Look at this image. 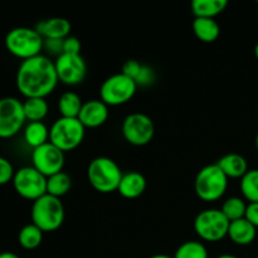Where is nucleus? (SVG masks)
<instances>
[{
	"mask_svg": "<svg viewBox=\"0 0 258 258\" xmlns=\"http://www.w3.org/2000/svg\"><path fill=\"white\" fill-rule=\"evenodd\" d=\"M122 136L130 145L145 146L155 135V125L150 116L143 112L130 113L122 122Z\"/></svg>",
	"mask_w": 258,
	"mask_h": 258,
	"instance_id": "obj_10",
	"label": "nucleus"
},
{
	"mask_svg": "<svg viewBox=\"0 0 258 258\" xmlns=\"http://www.w3.org/2000/svg\"><path fill=\"white\" fill-rule=\"evenodd\" d=\"M108 116H110V111L105 102L101 100H90L87 102H83L78 120L86 128H96L106 123Z\"/></svg>",
	"mask_w": 258,
	"mask_h": 258,
	"instance_id": "obj_14",
	"label": "nucleus"
},
{
	"mask_svg": "<svg viewBox=\"0 0 258 258\" xmlns=\"http://www.w3.org/2000/svg\"><path fill=\"white\" fill-rule=\"evenodd\" d=\"M174 258H208V251L202 242L186 241L178 247Z\"/></svg>",
	"mask_w": 258,
	"mask_h": 258,
	"instance_id": "obj_28",
	"label": "nucleus"
},
{
	"mask_svg": "<svg viewBox=\"0 0 258 258\" xmlns=\"http://www.w3.org/2000/svg\"><path fill=\"white\" fill-rule=\"evenodd\" d=\"M138 85L122 72L110 76L100 87V100L110 106H121L133 100Z\"/></svg>",
	"mask_w": 258,
	"mask_h": 258,
	"instance_id": "obj_7",
	"label": "nucleus"
},
{
	"mask_svg": "<svg viewBox=\"0 0 258 258\" xmlns=\"http://www.w3.org/2000/svg\"><path fill=\"white\" fill-rule=\"evenodd\" d=\"M63 40L64 39H44L43 49H45L50 54L59 57L60 54H63Z\"/></svg>",
	"mask_w": 258,
	"mask_h": 258,
	"instance_id": "obj_33",
	"label": "nucleus"
},
{
	"mask_svg": "<svg viewBox=\"0 0 258 258\" xmlns=\"http://www.w3.org/2000/svg\"><path fill=\"white\" fill-rule=\"evenodd\" d=\"M228 178L216 164H209L198 171L194 180V190L204 202H217L226 194Z\"/></svg>",
	"mask_w": 258,
	"mask_h": 258,
	"instance_id": "obj_5",
	"label": "nucleus"
},
{
	"mask_svg": "<svg viewBox=\"0 0 258 258\" xmlns=\"http://www.w3.org/2000/svg\"><path fill=\"white\" fill-rule=\"evenodd\" d=\"M44 232L38 228L35 224L30 223L23 227L18 234V242L24 249H35L40 246Z\"/></svg>",
	"mask_w": 258,
	"mask_h": 258,
	"instance_id": "obj_25",
	"label": "nucleus"
},
{
	"mask_svg": "<svg viewBox=\"0 0 258 258\" xmlns=\"http://www.w3.org/2000/svg\"><path fill=\"white\" fill-rule=\"evenodd\" d=\"M86 127L78 118L59 117L49 127V143L63 153L72 151L82 144Z\"/></svg>",
	"mask_w": 258,
	"mask_h": 258,
	"instance_id": "obj_6",
	"label": "nucleus"
},
{
	"mask_svg": "<svg viewBox=\"0 0 258 258\" xmlns=\"http://www.w3.org/2000/svg\"><path fill=\"white\" fill-rule=\"evenodd\" d=\"M23 102L15 97L0 98V139H10L24 126Z\"/></svg>",
	"mask_w": 258,
	"mask_h": 258,
	"instance_id": "obj_11",
	"label": "nucleus"
},
{
	"mask_svg": "<svg viewBox=\"0 0 258 258\" xmlns=\"http://www.w3.org/2000/svg\"><path fill=\"white\" fill-rule=\"evenodd\" d=\"M23 110L27 121L29 122H42L48 115L49 106L45 98H25L23 102Z\"/></svg>",
	"mask_w": 258,
	"mask_h": 258,
	"instance_id": "obj_23",
	"label": "nucleus"
},
{
	"mask_svg": "<svg viewBox=\"0 0 258 258\" xmlns=\"http://www.w3.org/2000/svg\"><path fill=\"white\" fill-rule=\"evenodd\" d=\"M58 81L63 85L77 86L85 81L87 64L81 54H60L54 60Z\"/></svg>",
	"mask_w": 258,
	"mask_h": 258,
	"instance_id": "obj_12",
	"label": "nucleus"
},
{
	"mask_svg": "<svg viewBox=\"0 0 258 258\" xmlns=\"http://www.w3.org/2000/svg\"><path fill=\"white\" fill-rule=\"evenodd\" d=\"M254 55H256L257 60H258V43L256 45H254Z\"/></svg>",
	"mask_w": 258,
	"mask_h": 258,
	"instance_id": "obj_38",
	"label": "nucleus"
},
{
	"mask_svg": "<svg viewBox=\"0 0 258 258\" xmlns=\"http://www.w3.org/2000/svg\"><path fill=\"white\" fill-rule=\"evenodd\" d=\"M4 43L10 54L27 60L42 54L44 39L35 28L17 27L8 32Z\"/></svg>",
	"mask_w": 258,
	"mask_h": 258,
	"instance_id": "obj_3",
	"label": "nucleus"
},
{
	"mask_svg": "<svg viewBox=\"0 0 258 258\" xmlns=\"http://www.w3.org/2000/svg\"><path fill=\"white\" fill-rule=\"evenodd\" d=\"M244 218L253 224L256 228H258V203H248L246 209V216Z\"/></svg>",
	"mask_w": 258,
	"mask_h": 258,
	"instance_id": "obj_34",
	"label": "nucleus"
},
{
	"mask_svg": "<svg viewBox=\"0 0 258 258\" xmlns=\"http://www.w3.org/2000/svg\"><path fill=\"white\" fill-rule=\"evenodd\" d=\"M15 170L12 163L8 159L0 156V185H5L9 181H13Z\"/></svg>",
	"mask_w": 258,
	"mask_h": 258,
	"instance_id": "obj_30",
	"label": "nucleus"
},
{
	"mask_svg": "<svg viewBox=\"0 0 258 258\" xmlns=\"http://www.w3.org/2000/svg\"><path fill=\"white\" fill-rule=\"evenodd\" d=\"M257 228L249 223L246 218L231 222L228 229V237L237 246H248L256 239Z\"/></svg>",
	"mask_w": 258,
	"mask_h": 258,
	"instance_id": "obj_18",
	"label": "nucleus"
},
{
	"mask_svg": "<svg viewBox=\"0 0 258 258\" xmlns=\"http://www.w3.org/2000/svg\"><path fill=\"white\" fill-rule=\"evenodd\" d=\"M82 106V98L80 97L78 93L72 92V91L63 93L58 101V110H59L60 117L78 118Z\"/></svg>",
	"mask_w": 258,
	"mask_h": 258,
	"instance_id": "obj_22",
	"label": "nucleus"
},
{
	"mask_svg": "<svg viewBox=\"0 0 258 258\" xmlns=\"http://www.w3.org/2000/svg\"><path fill=\"white\" fill-rule=\"evenodd\" d=\"M0 258H20L18 254L13 253V252H2L0 253Z\"/></svg>",
	"mask_w": 258,
	"mask_h": 258,
	"instance_id": "obj_35",
	"label": "nucleus"
},
{
	"mask_svg": "<svg viewBox=\"0 0 258 258\" xmlns=\"http://www.w3.org/2000/svg\"><path fill=\"white\" fill-rule=\"evenodd\" d=\"M123 173L116 161L107 156L95 158L87 168V179L96 191L110 194L117 191Z\"/></svg>",
	"mask_w": 258,
	"mask_h": 258,
	"instance_id": "obj_2",
	"label": "nucleus"
},
{
	"mask_svg": "<svg viewBox=\"0 0 258 258\" xmlns=\"http://www.w3.org/2000/svg\"><path fill=\"white\" fill-rule=\"evenodd\" d=\"M13 186L18 196L35 202L47 194V178L33 166H24L15 171Z\"/></svg>",
	"mask_w": 258,
	"mask_h": 258,
	"instance_id": "obj_9",
	"label": "nucleus"
},
{
	"mask_svg": "<svg viewBox=\"0 0 258 258\" xmlns=\"http://www.w3.org/2000/svg\"><path fill=\"white\" fill-rule=\"evenodd\" d=\"M32 163L33 168L37 169L45 178H49L59 171H63L64 153L52 143H47L39 148L33 149Z\"/></svg>",
	"mask_w": 258,
	"mask_h": 258,
	"instance_id": "obj_13",
	"label": "nucleus"
},
{
	"mask_svg": "<svg viewBox=\"0 0 258 258\" xmlns=\"http://www.w3.org/2000/svg\"><path fill=\"white\" fill-rule=\"evenodd\" d=\"M217 165L222 169V171L226 174L228 179H242L249 170L246 158L237 153H229L223 155L217 161Z\"/></svg>",
	"mask_w": 258,
	"mask_h": 258,
	"instance_id": "obj_17",
	"label": "nucleus"
},
{
	"mask_svg": "<svg viewBox=\"0 0 258 258\" xmlns=\"http://www.w3.org/2000/svg\"><path fill=\"white\" fill-rule=\"evenodd\" d=\"M141 66H143V63H140L139 60L128 59L122 64V70H121V72H122L123 75L127 76V77L135 80V77L138 76L139 71H140Z\"/></svg>",
	"mask_w": 258,
	"mask_h": 258,
	"instance_id": "obj_32",
	"label": "nucleus"
},
{
	"mask_svg": "<svg viewBox=\"0 0 258 258\" xmlns=\"http://www.w3.org/2000/svg\"><path fill=\"white\" fill-rule=\"evenodd\" d=\"M228 5L227 0H194L191 2V13L194 18H209L214 19L222 14Z\"/></svg>",
	"mask_w": 258,
	"mask_h": 258,
	"instance_id": "obj_20",
	"label": "nucleus"
},
{
	"mask_svg": "<svg viewBox=\"0 0 258 258\" xmlns=\"http://www.w3.org/2000/svg\"><path fill=\"white\" fill-rule=\"evenodd\" d=\"M150 258H174L173 256H169V254H164V253H159V254H154Z\"/></svg>",
	"mask_w": 258,
	"mask_h": 258,
	"instance_id": "obj_36",
	"label": "nucleus"
},
{
	"mask_svg": "<svg viewBox=\"0 0 258 258\" xmlns=\"http://www.w3.org/2000/svg\"><path fill=\"white\" fill-rule=\"evenodd\" d=\"M24 141L32 149L49 143V128L44 122H29L24 128Z\"/></svg>",
	"mask_w": 258,
	"mask_h": 258,
	"instance_id": "obj_21",
	"label": "nucleus"
},
{
	"mask_svg": "<svg viewBox=\"0 0 258 258\" xmlns=\"http://www.w3.org/2000/svg\"><path fill=\"white\" fill-rule=\"evenodd\" d=\"M17 88L25 98H45L55 90L58 76L49 57L39 54L22 60L17 71Z\"/></svg>",
	"mask_w": 258,
	"mask_h": 258,
	"instance_id": "obj_1",
	"label": "nucleus"
},
{
	"mask_svg": "<svg viewBox=\"0 0 258 258\" xmlns=\"http://www.w3.org/2000/svg\"><path fill=\"white\" fill-rule=\"evenodd\" d=\"M146 179L139 171H128L121 178L117 191L125 199H136L143 196L146 190Z\"/></svg>",
	"mask_w": 258,
	"mask_h": 258,
	"instance_id": "obj_16",
	"label": "nucleus"
},
{
	"mask_svg": "<svg viewBox=\"0 0 258 258\" xmlns=\"http://www.w3.org/2000/svg\"><path fill=\"white\" fill-rule=\"evenodd\" d=\"M81 48L82 45L77 37L70 35L63 40V53L66 54H81Z\"/></svg>",
	"mask_w": 258,
	"mask_h": 258,
	"instance_id": "obj_31",
	"label": "nucleus"
},
{
	"mask_svg": "<svg viewBox=\"0 0 258 258\" xmlns=\"http://www.w3.org/2000/svg\"><path fill=\"white\" fill-rule=\"evenodd\" d=\"M254 146H256V149H257V151H258V133H257V135H256V139H254Z\"/></svg>",
	"mask_w": 258,
	"mask_h": 258,
	"instance_id": "obj_39",
	"label": "nucleus"
},
{
	"mask_svg": "<svg viewBox=\"0 0 258 258\" xmlns=\"http://www.w3.org/2000/svg\"><path fill=\"white\" fill-rule=\"evenodd\" d=\"M257 14H258V13H257Z\"/></svg>",
	"mask_w": 258,
	"mask_h": 258,
	"instance_id": "obj_40",
	"label": "nucleus"
},
{
	"mask_svg": "<svg viewBox=\"0 0 258 258\" xmlns=\"http://www.w3.org/2000/svg\"><path fill=\"white\" fill-rule=\"evenodd\" d=\"M246 209L247 204L244 199L239 198V197H231L223 202L221 211L229 222H234L244 218Z\"/></svg>",
	"mask_w": 258,
	"mask_h": 258,
	"instance_id": "obj_26",
	"label": "nucleus"
},
{
	"mask_svg": "<svg viewBox=\"0 0 258 258\" xmlns=\"http://www.w3.org/2000/svg\"><path fill=\"white\" fill-rule=\"evenodd\" d=\"M229 224L221 209H206L194 219V231L203 241L218 242L228 237Z\"/></svg>",
	"mask_w": 258,
	"mask_h": 258,
	"instance_id": "obj_8",
	"label": "nucleus"
},
{
	"mask_svg": "<svg viewBox=\"0 0 258 258\" xmlns=\"http://www.w3.org/2000/svg\"><path fill=\"white\" fill-rule=\"evenodd\" d=\"M191 28L196 37L203 43L216 42L221 34V27L218 22L209 18H194Z\"/></svg>",
	"mask_w": 258,
	"mask_h": 258,
	"instance_id": "obj_19",
	"label": "nucleus"
},
{
	"mask_svg": "<svg viewBox=\"0 0 258 258\" xmlns=\"http://www.w3.org/2000/svg\"><path fill=\"white\" fill-rule=\"evenodd\" d=\"M217 258H239L237 256H233V254H222V256L217 257Z\"/></svg>",
	"mask_w": 258,
	"mask_h": 258,
	"instance_id": "obj_37",
	"label": "nucleus"
},
{
	"mask_svg": "<svg viewBox=\"0 0 258 258\" xmlns=\"http://www.w3.org/2000/svg\"><path fill=\"white\" fill-rule=\"evenodd\" d=\"M241 191L249 203H258V169H251L241 179Z\"/></svg>",
	"mask_w": 258,
	"mask_h": 258,
	"instance_id": "obj_27",
	"label": "nucleus"
},
{
	"mask_svg": "<svg viewBox=\"0 0 258 258\" xmlns=\"http://www.w3.org/2000/svg\"><path fill=\"white\" fill-rule=\"evenodd\" d=\"M71 188H72V179L64 171H59L47 178V194L49 196L60 199L71 190Z\"/></svg>",
	"mask_w": 258,
	"mask_h": 258,
	"instance_id": "obj_24",
	"label": "nucleus"
},
{
	"mask_svg": "<svg viewBox=\"0 0 258 258\" xmlns=\"http://www.w3.org/2000/svg\"><path fill=\"white\" fill-rule=\"evenodd\" d=\"M71 29L72 25L70 20L60 17L40 20L35 25V30L42 35L43 39H66L71 35Z\"/></svg>",
	"mask_w": 258,
	"mask_h": 258,
	"instance_id": "obj_15",
	"label": "nucleus"
},
{
	"mask_svg": "<svg viewBox=\"0 0 258 258\" xmlns=\"http://www.w3.org/2000/svg\"><path fill=\"white\" fill-rule=\"evenodd\" d=\"M156 80L155 71L150 67V66L143 64L140 71H139L138 76L135 77V83L138 87H149V86L154 85Z\"/></svg>",
	"mask_w": 258,
	"mask_h": 258,
	"instance_id": "obj_29",
	"label": "nucleus"
},
{
	"mask_svg": "<svg viewBox=\"0 0 258 258\" xmlns=\"http://www.w3.org/2000/svg\"><path fill=\"white\" fill-rule=\"evenodd\" d=\"M30 217L32 223L43 232H54L60 228L64 222V206L59 198L45 194L33 202Z\"/></svg>",
	"mask_w": 258,
	"mask_h": 258,
	"instance_id": "obj_4",
	"label": "nucleus"
}]
</instances>
